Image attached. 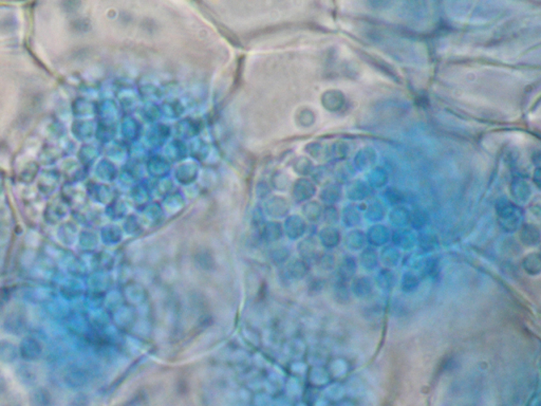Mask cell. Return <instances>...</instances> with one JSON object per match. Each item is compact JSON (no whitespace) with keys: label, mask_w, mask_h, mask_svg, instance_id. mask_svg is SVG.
<instances>
[]
</instances>
